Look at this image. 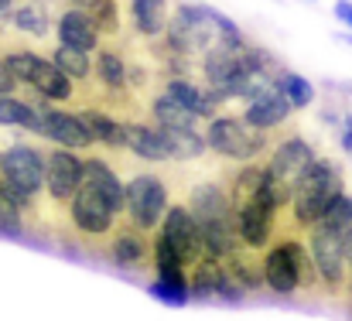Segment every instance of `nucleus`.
<instances>
[{"label": "nucleus", "mask_w": 352, "mask_h": 321, "mask_svg": "<svg viewBox=\"0 0 352 321\" xmlns=\"http://www.w3.org/2000/svg\"><path fill=\"white\" fill-rule=\"evenodd\" d=\"M31 103L38 107V120H41V123H38V137H41V140H48V144H55V147L79 151V154H86V151L96 147L93 137H89V130H86V123L79 120L76 109L45 103V100L34 96V93H31Z\"/></svg>", "instance_id": "obj_12"}, {"label": "nucleus", "mask_w": 352, "mask_h": 321, "mask_svg": "<svg viewBox=\"0 0 352 321\" xmlns=\"http://www.w3.org/2000/svg\"><path fill=\"white\" fill-rule=\"evenodd\" d=\"M38 107L31 100H17L14 93H0V126H21L28 133H38Z\"/></svg>", "instance_id": "obj_31"}, {"label": "nucleus", "mask_w": 352, "mask_h": 321, "mask_svg": "<svg viewBox=\"0 0 352 321\" xmlns=\"http://www.w3.org/2000/svg\"><path fill=\"white\" fill-rule=\"evenodd\" d=\"M120 219H123V215H120L100 192H93L89 185H79V192H76L72 202L65 206V222H69L72 236H76L82 246H89V250H103V246H107V239H110V232L117 229Z\"/></svg>", "instance_id": "obj_8"}, {"label": "nucleus", "mask_w": 352, "mask_h": 321, "mask_svg": "<svg viewBox=\"0 0 352 321\" xmlns=\"http://www.w3.org/2000/svg\"><path fill=\"white\" fill-rule=\"evenodd\" d=\"M17 89H21V86H17V79H14V76H10V72L0 65V93H17Z\"/></svg>", "instance_id": "obj_38"}, {"label": "nucleus", "mask_w": 352, "mask_h": 321, "mask_svg": "<svg viewBox=\"0 0 352 321\" xmlns=\"http://www.w3.org/2000/svg\"><path fill=\"white\" fill-rule=\"evenodd\" d=\"M311 3H315V0H311Z\"/></svg>", "instance_id": "obj_43"}, {"label": "nucleus", "mask_w": 352, "mask_h": 321, "mask_svg": "<svg viewBox=\"0 0 352 321\" xmlns=\"http://www.w3.org/2000/svg\"><path fill=\"white\" fill-rule=\"evenodd\" d=\"M147 116L151 123H157L161 130H182V126H206V120H199L192 109L175 103L168 93H151L147 96Z\"/></svg>", "instance_id": "obj_26"}, {"label": "nucleus", "mask_w": 352, "mask_h": 321, "mask_svg": "<svg viewBox=\"0 0 352 321\" xmlns=\"http://www.w3.org/2000/svg\"><path fill=\"white\" fill-rule=\"evenodd\" d=\"M103 253L117 270L144 274V270H151V232H144V229L130 225L126 219H120L117 229L110 232V239L103 246Z\"/></svg>", "instance_id": "obj_16"}, {"label": "nucleus", "mask_w": 352, "mask_h": 321, "mask_svg": "<svg viewBox=\"0 0 352 321\" xmlns=\"http://www.w3.org/2000/svg\"><path fill=\"white\" fill-rule=\"evenodd\" d=\"M226 270H230V277H233L236 284L243 287V291H263V274H260V253H253V250H233L226 260Z\"/></svg>", "instance_id": "obj_28"}, {"label": "nucleus", "mask_w": 352, "mask_h": 321, "mask_svg": "<svg viewBox=\"0 0 352 321\" xmlns=\"http://www.w3.org/2000/svg\"><path fill=\"white\" fill-rule=\"evenodd\" d=\"M161 93H168L175 103H182L185 109H192L199 120H212V116L223 113V107L212 100V93H209L195 76H171V79H161Z\"/></svg>", "instance_id": "obj_23"}, {"label": "nucleus", "mask_w": 352, "mask_h": 321, "mask_svg": "<svg viewBox=\"0 0 352 321\" xmlns=\"http://www.w3.org/2000/svg\"><path fill=\"white\" fill-rule=\"evenodd\" d=\"M206 126H182V130H164L168 147H171V161L185 164V161H199L209 147H206Z\"/></svg>", "instance_id": "obj_29"}, {"label": "nucleus", "mask_w": 352, "mask_h": 321, "mask_svg": "<svg viewBox=\"0 0 352 321\" xmlns=\"http://www.w3.org/2000/svg\"><path fill=\"white\" fill-rule=\"evenodd\" d=\"M58 45H69V48H79L86 55H93L100 45H103V34L93 21V14L86 7H62L55 14V31Z\"/></svg>", "instance_id": "obj_18"}, {"label": "nucleus", "mask_w": 352, "mask_h": 321, "mask_svg": "<svg viewBox=\"0 0 352 321\" xmlns=\"http://www.w3.org/2000/svg\"><path fill=\"white\" fill-rule=\"evenodd\" d=\"M147 294L157 298V301L168 305V308H185V305L192 301L188 287H171V284H161V280H151V284H147Z\"/></svg>", "instance_id": "obj_36"}, {"label": "nucleus", "mask_w": 352, "mask_h": 321, "mask_svg": "<svg viewBox=\"0 0 352 321\" xmlns=\"http://www.w3.org/2000/svg\"><path fill=\"white\" fill-rule=\"evenodd\" d=\"M48 58H52V65H58L76 86L93 79V55H86V52H79V48H69V45H58V41H55V48L48 52Z\"/></svg>", "instance_id": "obj_30"}, {"label": "nucleus", "mask_w": 352, "mask_h": 321, "mask_svg": "<svg viewBox=\"0 0 352 321\" xmlns=\"http://www.w3.org/2000/svg\"><path fill=\"white\" fill-rule=\"evenodd\" d=\"M260 274H263V291H270L274 298L318 294L315 267L308 260V246L301 232H280L260 253Z\"/></svg>", "instance_id": "obj_2"}, {"label": "nucleus", "mask_w": 352, "mask_h": 321, "mask_svg": "<svg viewBox=\"0 0 352 321\" xmlns=\"http://www.w3.org/2000/svg\"><path fill=\"white\" fill-rule=\"evenodd\" d=\"M7 21L28 34V38H48L55 31V10H52V0H28V3H17Z\"/></svg>", "instance_id": "obj_25"}, {"label": "nucleus", "mask_w": 352, "mask_h": 321, "mask_svg": "<svg viewBox=\"0 0 352 321\" xmlns=\"http://www.w3.org/2000/svg\"><path fill=\"white\" fill-rule=\"evenodd\" d=\"M14 3H17V0H0V17H7V14L14 10Z\"/></svg>", "instance_id": "obj_40"}, {"label": "nucleus", "mask_w": 352, "mask_h": 321, "mask_svg": "<svg viewBox=\"0 0 352 321\" xmlns=\"http://www.w3.org/2000/svg\"><path fill=\"white\" fill-rule=\"evenodd\" d=\"M280 222H284V212L270 209L260 199H250V202L236 206V239L243 250L263 253L280 236Z\"/></svg>", "instance_id": "obj_15"}, {"label": "nucleus", "mask_w": 352, "mask_h": 321, "mask_svg": "<svg viewBox=\"0 0 352 321\" xmlns=\"http://www.w3.org/2000/svg\"><path fill=\"white\" fill-rule=\"evenodd\" d=\"M126 14H130V27L140 41H157L164 34L171 3L168 0H126Z\"/></svg>", "instance_id": "obj_24"}, {"label": "nucleus", "mask_w": 352, "mask_h": 321, "mask_svg": "<svg viewBox=\"0 0 352 321\" xmlns=\"http://www.w3.org/2000/svg\"><path fill=\"white\" fill-rule=\"evenodd\" d=\"M103 34V41H117L123 34V0H93L86 7Z\"/></svg>", "instance_id": "obj_33"}, {"label": "nucleus", "mask_w": 352, "mask_h": 321, "mask_svg": "<svg viewBox=\"0 0 352 321\" xmlns=\"http://www.w3.org/2000/svg\"><path fill=\"white\" fill-rule=\"evenodd\" d=\"M274 86H277L280 96L291 103V109H308L315 103V86H311L301 72H294V69H284V65H280V72L274 76Z\"/></svg>", "instance_id": "obj_32"}, {"label": "nucleus", "mask_w": 352, "mask_h": 321, "mask_svg": "<svg viewBox=\"0 0 352 321\" xmlns=\"http://www.w3.org/2000/svg\"><path fill=\"white\" fill-rule=\"evenodd\" d=\"M315 157H318V151L301 137V133H280L277 140H274V147L263 154V168H267V175H270V181L287 195V202H291V192L298 188V181L308 175V168L315 164Z\"/></svg>", "instance_id": "obj_11"}, {"label": "nucleus", "mask_w": 352, "mask_h": 321, "mask_svg": "<svg viewBox=\"0 0 352 321\" xmlns=\"http://www.w3.org/2000/svg\"><path fill=\"white\" fill-rule=\"evenodd\" d=\"M188 294H192V301H226V305H239L246 291L230 277V270H226V263H223L219 256L202 253V256L188 267Z\"/></svg>", "instance_id": "obj_14"}, {"label": "nucleus", "mask_w": 352, "mask_h": 321, "mask_svg": "<svg viewBox=\"0 0 352 321\" xmlns=\"http://www.w3.org/2000/svg\"><path fill=\"white\" fill-rule=\"evenodd\" d=\"M0 185L28 209L38 215L45 195V151L34 144H10L0 151Z\"/></svg>", "instance_id": "obj_6"}, {"label": "nucleus", "mask_w": 352, "mask_h": 321, "mask_svg": "<svg viewBox=\"0 0 352 321\" xmlns=\"http://www.w3.org/2000/svg\"><path fill=\"white\" fill-rule=\"evenodd\" d=\"M291 103L280 96V89L270 82L263 93H256L253 100H246L243 103V120L250 123V126H256V130H284L287 126V120H291Z\"/></svg>", "instance_id": "obj_22"}, {"label": "nucleus", "mask_w": 352, "mask_h": 321, "mask_svg": "<svg viewBox=\"0 0 352 321\" xmlns=\"http://www.w3.org/2000/svg\"><path fill=\"white\" fill-rule=\"evenodd\" d=\"M336 17H339L342 24H349L352 27V3L349 0H336Z\"/></svg>", "instance_id": "obj_39"}, {"label": "nucleus", "mask_w": 352, "mask_h": 321, "mask_svg": "<svg viewBox=\"0 0 352 321\" xmlns=\"http://www.w3.org/2000/svg\"><path fill=\"white\" fill-rule=\"evenodd\" d=\"M263 178H267L263 157H260V161H243V164H236L233 171L223 178V185H226V195H230L233 209L236 206H243V202H250V199L256 195V188L263 185Z\"/></svg>", "instance_id": "obj_27"}, {"label": "nucleus", "mask_w": 352, "mask_h": 321, "mask_svg": "<svg viewBox=\"0 0 352 321\" xmlns=\"http://www.w3.org/2000/svg\"><path fill=\"white\" fill-rule=\"evenodd\" d=\"M346 192V175L332 157H315V164L308 168V175L298 181V188L291 192V202L284 209V222L291 225V232H305L311 229L322 212Z\"/></svg>", "instance_id": "obj_4"}, {"label": "nucleus", "mask_w": 352, "mask_h": 321, "mask_svg": "<svg viewBox=\"0 0 352 321\" xmlns=\"http://www.w3.org/2000/svg\"><path fill=\"white\" fill-rule=\"evenodd\" d=\"M82 185V154L69 151V147H48L45 151V202L58 212H65V206L72 202V195Z\"/></svg>", "instance_id": "obj_13"}, {"label": "nucleus", "mask_w": 352, "mask_h": 321, "mask_svg": "<svg viewBox=\"0 0 352 321\" xmlns=\"http://www.w3.org/2000/svg\"><path fill=\"white\" fill-rule=\"evenodd\" d=\"M305 246H308V260L315 267V280H318V294L342 301L346 298V280H349V267H346V253H342V236L329 232L322 225H311L301 232Z\"/></svg>", "instance_id": "obj_9"}, {"label": "nucleus", "mask_w": 352, "mask_h": 321, "mask_svg": "<svg viewBox=\"0 0 352 321\" xmlns=\"http://www.w3.org/2000/svg\"><path fill=\"white\" fill-rule=\"evenodd\" d=\"M342 253H346V267H349V280H346V301H352V229L342 236Z\"/></svg>", "instance_id": "obj_37"}, {"label": "nucleus", "mask_w": 352, "mask_h": 321, "mask_svg": "<svg viewBox=\"0 0 352 321\" xmlns=\"http://www.w3.org/2000/svg\"><path fill=\"white\" fill-rule=\"evenodd\" d=\"M123 130H126V151L147 164H168L171 161V147L168 137L157 123L151 120H137V116H123Z\"/></svg>", "instance_id": "obj_20"}, {"label": "nucleus", "mask_w": 352, "mask_h": 321, "mask_svg": "<svg viewBox=\"0 0 352 321\" xmlns=\"http://www.w3.org/2000/svg\"><path fill=\"white\" fill-rule=\"evenodd\" d=\"M157 236L192 267L206 250H202V232H199V222H195V215L188 212V206L185 202H171L168 206V212L161 219V225H157Z\"/></svg>", "instance_id": "obj_17"}, {"label": "nucleus", "mask_w": 352, "mask_h": 321, "mask_svg": "<svg viewBox=\"0 0 352 321\" xmlns=\"http://www.w3.org/2000/svg\"><path fill=\"white\" fill-rule=\"evenodd\" d=\"M339 41H346V45H352V34H339Z\"/></svg>", "instance_id": "obj_42"}, {"label": "nucleus", "mask_w": 352, "mask_h": 321, "mask_svg": "<svg viewBox=\"0 0 352 321\" xmlns=\"http://www.w3.org/2000/svg\"><path fill=\"white\" fill-rule=\"evenodd\" d=\"M28 219H31V212L0 185V232L3 236H21L28 229Z\"/></svg>", "instance_id": "obj_34"}, {"label": "nucleus", "mask_w": 352, "mask_h": 321, "mask_svg": "<svg viewBox=\"0 0 352 321\" xmlns=\"http://www.w3.org/2000/svg\"><path fill=\"white\" fill-rule=\"evenodd\" d=\"M93 79H96V96L89 103H103L113 113H126L133 107V93L126 86V52L123 38L103 41L93 52Z\"/></svg>", "instance_id": "obj_10"}, {"label": "nucleus", "mask_w": 352, "mask_h": 321, "mask_svg": "<svg viewBox=\"0 0 352 321\" xmlns=\"http://www.w3.org/2000/svg\"><path fill=\"white\" fill-rule=\"evenodd\" d=\"M315 225H322V229H329V232H339V236H346L352 229V192L346 188L325 212H322V219L315 222Z\"/></svg>", "instance_id": "obj_35"}, {"label": "nucleus", "mask_w": 352, "mask_h": 321, "mask_svg": "<svg viewBox=\"0 0 352 321\" xmlns=\"http://www.w3.org/2000/svg\"><path fill=\"white\" fill-rule=\"evenodd\" d=\"M246 34L239 31V24L230 21L226 14L206 7V3H178L171 7L168 14V24H164V34L161 41L188 58L199 62L202 52H209L216 41H243Z\"/></svg>", "instance_id": "obj_1"}, {"label": "nucleus", "mask_w": 352, "mask_h": 321, "mask_svg": "<svg viewBox=\"0 0 352 321\" xmlns=\"http://www.w3.org/2000/svg\"><path fill=\"white\" fill-rule=\"evenodd\" d=\"M171 206V185L161 171H137L123 181V219L144 232H157Z\"/></svg>", "instance_id": "obj_7"}, {"label": "nucleus", "mask_w": 352, "mask_h": 321, "mask_svg": "<svg viewBox=\"0 0 352 321\" xmlns=\"http://www.w3.org/2000/svg\"><path fill=\"white\" fill-rule=\"evenodd\" d=\"M65 3H69V7H89L93 0H65Z\"/></svg>", "instance_id": "obj_41"}, {"label": "nucleus", "mask_w": 352, "mask_h": 321, "mask_svg": "<svg viewBox=\"0 0 352 321\" xmlns=\"http://www.w3.org/2000/svg\"><path fill=\"white\" fill-rule=\"evenodd\" d=\"M274 3H277V0H274Z\"/></svg>", "instance_id": "obj_44"}, {"label": "nucleus", "mask_w": 352, "mask_h": 321, "mask_svg": "<svg viewBox=\"0 0 352 321\" xmlns=\"http://www.w3.org/2000/svg\"><path fill=\"white\" fill-rule=\"evenodd\" d=\"M76 113H79V120L86 123L93 144L103 147V154H123V151H126L123 120H120L110 107H103V103H79Z\"/></svg>", "instance_id": "obj_19"}, {"label": "nucleus", "mask_w": 352, "mask_h": 321, "mask_svg": "<svg viewBox=\"0 0 352 321\" xmlns=\"http://www.w3.org/2000/svg\"><path fill=\"white\" fill-rule=\"evenodd\" d=\"M206 147L223 157V161H233V164H243V161H260L274 140L280 137L277 130H256L250 126L243 116H233V113H219L212 120H206Z\"/></svg>", "instance_id": "obj_5"}, {"label": "nucleus", "mask_w": 352, "mask_h": 321, "mask_svg": "<svg viewBox=\"0 0 352 321\" xmlns=\"http://www.w3.org/2000/svg\"><path fill=\"white\" fill-rule=\"evenodd\" d=\"M188 212L195 215L199 232H202V250L209 256L226 260L233 250H239L236 239V209L226 195L223 181H199L188 192Z\"/></svg>", "instance_id": "obj_3"}, {"label": "nucleus", "mask_w": 352, "mask_h": 321, "mask_svg": "<svg viewBox=\"0 0 352 321\" xmlns=\"http://www.w3.org/2000/svg\"><path fill=\"white\" fill-rule=\"evenodd\" d=\"M28 89L34 93V96H41L45 103H55V107H65V103H82V93H79V86L58 69V65H52V58L45 55L41 62H38V69H34V76L28 79Z\"/></svg>", "instance_id": "obj_21"}]
</instances>
